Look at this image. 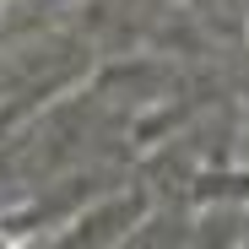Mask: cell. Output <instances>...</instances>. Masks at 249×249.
<instances>
[{
	"instance_id": "cell-1",
	"label": "cell",
	"mask_w": 249,
	"mask_h": 249,
	"mask_svg": "<svg viewBox=\"0 0 249 249\" xmlns=\"http://www.w3.org/2000/svg\"><path fill=\"white\" fill-rule=\"evenodd\" d=\"M0 249H17V244H11V238H6V233H0Z\"/></svg>"
}]
</instances>
